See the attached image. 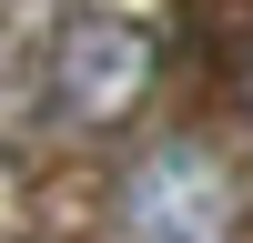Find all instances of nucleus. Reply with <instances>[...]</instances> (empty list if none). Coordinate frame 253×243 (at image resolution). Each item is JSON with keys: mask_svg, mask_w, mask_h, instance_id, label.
<instances>
[{"mask_svg": "<svg viewBox=\"0 0 253 243\" xmlns=\"http://www.w3.org/2000/svg\"><path fill=\"white\" fill-rule=\"evenodd\" d=\"M122 233L132 243H233L243 233V172L203 132H162L122 172Z\"/></svg>", "mask_w": 253, "mask_h": 243, "instance_id": "obj_1", "label": "nucleus"}, {"mask_svg": "<svg viewBox=\"0 0 253 243\" xmlns=\"http://www.w3.org/2000/svg\"><path fill=\"white\" fill-rule=\"evenodd\" d=\"M152 61H162V40L142 31L132 10H101V0H81V10H61L51 20V101H61V122H122L142 91H152Z\"/></svg>", "mask_w": 253, "mask_h": 243, "instance_id": "obj_2", "label": "nucleus"}, {"mask_svg": "<svg viewBox=\"0 0 253 243\" xmlns=\"http://www.w3.org/2000/svg\"><path fill=\"white\" fill-rule=\"evenodd\" d=\"M233 101H243V112H253V51L233 61Z\"/></svg>", "mask_w": 253, "mask_h": 243, "instance_id": "obj_3", "label": "nucleus"}]
</instances>
